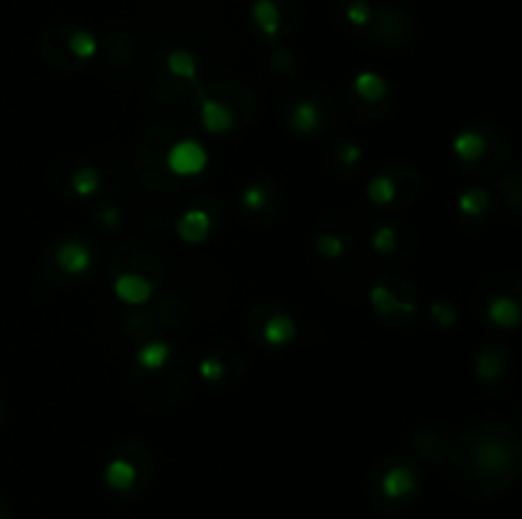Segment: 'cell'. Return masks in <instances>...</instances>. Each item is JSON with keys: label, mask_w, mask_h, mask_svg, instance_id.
Returning <instances> with one entry per match:
<instances>
[{"label": "cell", "mask_w": 522, "mask_h": 519, "mask_svg": "<svg viewBox=\"0 0 522 519\" xmlns=\"http://www.w3.org/2000/svg\"><path fill=\"white\" fill-rule=\"evenodd\" d=\"M522 474V441L489 420L464 438V481L477 494H500Z\"/></svg>", "instance_id": "obj_1"}, {"label": "cell", "mask_w": 522, "mask_h": 519, "mask_svg": "<svg viewBox=\"0 0 522 519\" xmlns=\"http://www.w3.org/2000/svg\"><path fill=\"white\" fill-rule=\"evenodd\" d=\"M479 308L494 329L522 326V275H497L482 288Z\"/></svg>", "instance_id": "obj_2"}, {"label": "cell", "mask_w": 522, "mask_h": 519, "mask_svg": "<svg viewBox=\"0 0 522 519\" xmlns=\"http://www.w3.org/2000/svg\"><path fill=\"white\" fill-rule=\"evenodd\" d=\"M451 151L464 166H472L477 171H497L507 158V143L494 130L472 125L456 133Z\"/></svg>", "instance_id": "obj_3"}, {"label": "cell", "mask_w": 522, "mask_h": 519, "mask_svg": "<svg viewBox=\"0 0 522 519\" xmlns=\"http://www.w3.org/2000/svg\"><path fill=\"white\" fill-rule=\"evenodd\" d=\"M510 354L502 346H484L474 357V374L484 387L502 390L510 385Z\"/></svg>", "instance_id": "obj_4"}, {"label": "cell", "mask_w": 522, "mask_h": 519, "mask_svg": "<svg viewBox=\"0 0 522 519\" xmlns=\"http://www.w3.org/2000/svg\"><path fill=\"white\" fill-rule=\"evenodd\" d=\"M209 163V153L207 148L199 143V140H179L174 143L166 156V166L171 168V173L176 176H199V173L207 168Z\"/></svg>", "instance_id": "obj_5"}, {"label": "cell", "mask_w": 522, "mask_h": 519, "mask_svg": "<svg viewBox=\"0 0 522 519\" xmlns=\"http://www.w3.org/2000/svg\"><path fill=\"white\" fill-rule=\"evenodd\" d=\"M113 291L115 296L123 303H128V306H143V303L151 301L153 283L138 273H123L115 280Z\"/></svg>", "instance_id": "obj_6"}, {"label": "cell", "mask_w": 522, "mask_h": 519, "mask_svg": "<svg viewBox=\"0 0 522 519\" xmlns=\"http://www.w3.org/2000/svg\"><path fill=\"white\" fill-rule=\"evenodd\" d=\"M382 494L388 499H405L418 489L416 471L408 466H390L382 476Z\"/></svg>", "instance_id": "obj_7"}, {"label": "cell", "mask_w": 522, "mask_h": 519, "mask_svg": "<svg viewBox=\"0 0 522 519\" xmlns=\"http://www.w3.org/2000/svg\"><path fill=\"white\" fill-rule=\"evenodd\" d=\"M57 263H59V268L64 270V273L82 275V273H87V270H90L92 252H90V247L85 245V242L69 240V242H64L62 247H59Z\"/></svg>", "instance_id": "obj_8"}, {"label": "cell", "mask_w": 522, "mask_h": 519, "mask_svg": "<svg viewBox=\"0 0 522 519\" xmlns=\"http://www.w3.org/2000/svg\"><path fill=\"white\" fill-rule=\"evenodd\" d=\"M250 16L253 23L260 28V34L268 36V39H276L281 34V6L278 0H253V8H250Z\"/></svg>", "instance_id": "obj_9"}, {"label": "cell", "mask_w": 522, "mask_h": 519, "mask_svg": "<svg viewBox=\"0 0 522 519\" xmlns=\"http://www.w3.org/2000/svg\"><path fill=\"white\" fill-rule=\"evenodd\" d=\"M176 229H179L181 240L189 242V245H199V242L207 240L209 232H212V217H209L207 212H202V209H189V212L179 219Z\"/></svg>", "instance_id": "obj_10"}, {"label": "cell", "mask_w": 522, "mask_h": 519, "mask_svg": "<svg viewBox=\"0 0 522 519\" xmlns=\"http://www.w3.org/2000/svg\"><path fill=\"white\" fill-rule=\"evenodd\" d=\"M492 204H494V199L487 189L472 186V189H466L464 194L459 196V201H456V209H459L461 217H466V219H484V217H489V212H492Z\"/></svg>", "instance_id": "obj_11"}, {"label": "cell", "mask_w": 522, "mask_h": 519, "mask_svg": "<svg viewBox=\"0 0 522 519\" xmlns=\"http://www.w3.org/2000/svg\"><path fill=\"white\" fill-rule=\"evenodd\" d=\"M199 120H202L204 130L214 135H222L232 128L235 118H232V112L227 110L222 102L212 100V97H204L202 100V110H199Z\"/></svg>", "instance_id": "obj_12"}, {"label": "cell", "mask_w": 522, "mask_h": 519, "mask_svg": "<svg viewBox=\"0 0 522 519\" xmlns=\"http://www.w3.org/2000/svg\"><path fill=\"white\" fill-rule=\"evenodd\" d=\"M296 339V321L286 313H278L263 324V341L268 346H286Z\"/></svg>", "instance_id": "obj_13"}, {"label": "cell", "mask_w": 522, "mask_h": 519, "mask_svg": "<svg viewBox=\"0 0 522 519\" xmlns=\"http://www.w3.org/2000/svg\"><path fill=\"white\" fill-rule=\"evenodd\" d=\"M135 479H138V471H135V466L130 464V461H125V458H115V461L107 464L105 481L115 492H130L135 486Z\"/></svg>", "instance_id": "obj_14"}, {"label": "cell", "mask_w": 522, "mask_h": 519, "mask_svg": "<svg viewBox=\"0 0 522 519\" xmlns=\"http://www.w3.org/2000/svg\"><path fill=\"white\" fill-rule=\"evenodd\" d=\"M370 303L380 316H395V313H413L416 306L413 303H403L398 296L385 288V285H375L370 291Z\"/></svg>", "instance_id": "obj_15"}, {"label": "cell", "mask_w": 522, "mask_h": 519, "mask_svg": "<svg viewBox=\"0 0 522 519\" xmlns=\"http://www.w3.org/2000/svg\"><path fill=\"white\" fill-rule=\"evenodd\" d=\"M169 357L171 346L166 344V341H148V344H143L141 349H138L135 362H138V367L148 369V372H156V369H161L163 364L169 362Z\"/></svg>", "instance_id": "obj_16"}, {"label": "cell", "mask_w": 522, "mask_h": 519, "mask_svg": "<svg viewBox=\"0 0 522 519\" xmlns=\"http://www.w3.org/2000/svg\"><path fill=\"white\" fill-rule=\"evenodd\" d=\"M354 92L367 102H380L388 95V82L375 72H362L354 77Z\"/></svg>", "instance_id": "obj_17"}, {"label": "cell", "mask_w": 522, "mask_h": 519, "mask_svg": "<svg viewBox=\"0 0 522 519\" xmlns=\"http://www.w3.org/2000/svg\"><path fill=\"white\" fill-rule=\"evenodd\" d=\"M166 67L174 77L186 79V82H194L197 79V59L184 49H176L166 56Z\"/></svg>", "instance_id": "obj_18"}, {"label": "cell", "mask_w": 522, "mask_h": 519, "mask_svg": "<svg viewBox=\"0 0 522 519\" xmlns=\"http://www.w3.org/2000/svg\"><path fill=\"white\" fill-rule=\"evenodd\" d=\"M69 51H72L77 59H82V62H90L92 56L97 54L95 34L87 31V28H77V31H72V36H69Z\"/></svg>", "instance_id": "obj_19"}, {"label": "cell", "mask_w": 522, "mask_h": 519, "mask_svg": "<svg viewBox=\"0 0 522 519\" xmlns=\"http://www.w3.org/2000/svg\"><path fill=\"white\" fill-rule=\"evenodd\" d=\"M291 128L296 130V133H311V130L319 128V110H316L314 102H301V105L293 110Z\"/></svg>", "instance_id": "obj_20"}, {"label": "cell", "mask_w": 522, "mask_h": 519, "mask_svg": "<svg viewBox=\"0 0 522 519\" xmlns=\"http://www.w3.org/2000/svg\"><path fill=\"white\" fill-rule=\"evenodd\" d=\"M502 194H505L507 207L512 214L522 217V168L512 171L505 181H502Z\"/></svg>", "instance_id": "obj_21"}, {"label": "cell", "mask_w": 522, "mask_h": 519, "mask_svg": "<svg viewBox=\"0 0 522 519\" xmlns=\"http://www.w3.org/2000/svg\"><path fill=\"white\" fill-rule=\"evenodd\" d=\"M72 186H74V191H77L79 196H85V199H90V196L97 194V189H100V173H97L92 166L79 168V171L74 173Z\"/></svg>", "instance_id": "obj_22"}, {"label": "cell", "mask_w": 522, "mask_h": 519, "mask_svg": "<svg viewBox=\"0 0 522 519\" xmlns=\"http://www.w3.org/2000/svg\"><path fill=\"white\" fill-rule=\"evenodd\" d=\"M344 21L354 28H365L372 21V6L367 0H349L344 6Z\"/></svg>", "instance_id": "obj_23"}, {"label": "cell", "mask_w": 522, "mask_h": 519, "mask_svg": "<svg viewBox=\"0 0 522 519\" xmlns=\"http://www.w3.org/2000/svg\"><path fill=\"white\" fill-rule=\"evenodd\" d=\"M367 196H370L372 204H390L395 199V184L388 176H375V179L367 184Z\"/></svg>", "instance_id": "obj_24"}, {"label": "cell", "mask_w": 522, "mask_h": 519, "mask_svg": "<svg viewBox=\"0 0 522 519\" xmlns=\"http://www.w3.org/2000/svg\"><path fill=\"white\" fill-rule=\"evenodd\" d=\"M265 204H268V191H265L263 186L253 184L242 191V207L250 209V212H260Z\"/></svg>", "instance_id": "obj_25"}, {"label": "cell", "mask_w": 522, "mask_h": 519, "mask_svg": "<svg viewBox=\"0 0 522 519\" xmlns=\"http://www.w3.org/2000/svg\"><path fill=\"white\" fill-rule=\"evenodd\" d=\"M316 250L324 257H329V260H337L344 252V242L334 235H321L319 240H316Z\"/></svg>", "instance_id": "obj_26"}, {"label": "cell", "mask_w": 522, "mask_h": 519, "mask_svg": "<svg viewBox=\"0 0 522 519\" xmlns=\"http://www.w3.org/2000/svg\"><path fill=\"white\" fill-rule=\"evenodd\" d=\"M199 374H202V380L217 382L222 380V374H225V364L219 362L217 357H207L202 364H199Z\"/></svg>", "instance_id": "obj_27"}, {"label": "cell", "mask_w": 522, "mask_h": 519, "mask_svg": "<svg viewBox=\"0 0 522 519\" xmlns=\"http://www.w3.org/2000/svg\"><path fill=\"white\" fill-rule=\"evenodd\" d=\"M395 232L390 227H380L375 232V237H372V247H375L377 252H390L395 247Z\"/></svg>", "instance_id": "obj_28"}, {"label": "cell", "mask_w": 522, "mask_h": 519, "mask_svg": "<svg viewBox=\"0 0 522 519\" xmlns=\"http://www.w3.org/2000/svg\"><path fill=\"white\" fill-rule=\"evenodd\" d=\"M431 313H433V319L438 321V324L441 326H454L456 324V311H454V306H451V303H433L431 306Z\"/></svg>", "instance_id": "obj_29"}, {"label": "cell", "mask_w": 522, "mask_h": 519, "mask_svg": "<svg viewBox=\"0 0 522 519\" xmlns=\"http://www.w3.org/2000/svg\"><path fill=\"white\" fill-rule=\"evenodd\" d=\"M118 222H120L118 209H105V212H102V224H107V227H115Z\"/></svg>", "instance_id": "obj_30"}, {"label": "cell", "mask_w": 522, "mask_h": 519, "mask_svg": "<svg viewBox=\"0 0 522 519\" xmlns=\"http://www.w3.org/2000/svg\"><path fill=\"white\" fill-rule=\"evenodd\" d=\"M362 158V151L357 146H347V151H344V161L347 163H354V161H360Z\"/></svg>", "instance_id": "obj_31"}, {"label": "cell", "mask_w": 522, "mask_h": 519, "mask_svg": "<svg viewBox=\"0 0 522 519\" xmlns=\"http://www.w3.org/2000/svg\"><path fill=\"white\" fill-rule=\"evenodd\" d=\"M517 423H520V428H522V405H520V410H517Z\"/></svg>", "instance_id": "obj_32"}]
</instances>
